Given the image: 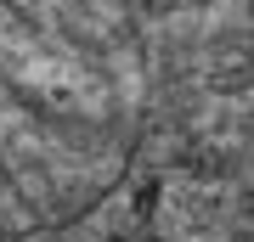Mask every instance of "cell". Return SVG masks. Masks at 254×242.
<instances>
[{"label": "cell", "instance_id": "1", "mask_svg": "<svg viewBox=\"0 0 254 242\" xmlns=\"http://www.w3.org/2000/svg\"><path fill=\"white\" fill-rule=\"evenodd\" d=\"M141 130L147 40L130 0H0V242L96 214Z\"/></svg>", "mask_w": 254, "mask_h": 242}]
</instances>
